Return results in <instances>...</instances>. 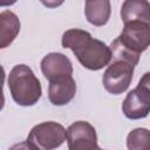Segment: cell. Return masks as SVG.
I'll return each mask as SVG.
<instances>
[{
	"mask_svg": "<svg viewBox=\"0 0 150 150\" xmlns=\"http://www.w3.org/2000/svg\"><path fill=\"white\" fill-rule=\"evenodd\" d=\"M62 47L70 49L79 62L89 70H100L111 62V50L87 30L71 28L63 33Z\"/></svg>",
	"mask_w": 150,
	"mask_h": 150,
	"instance_id": "1",
	"label": "cell"
},
{
	"mask_svg": "<svg viewBox=\"0 0 150 150\" xmlns=\"http://www.w3.org/2000/svg\"><path fill=\"white\" fill-rule=\"evenodd\" d=\"M7 86L14 102L22 107L34 105L42 94L39 79L26 64H16L11 69Z\"/></svg>",
	"mask_w": 150,
	"mask_h": 150,
	"instance_id": "2",
	"label": "cell"
},
{
	"mask_svg": "<svg viewBox=\"0 0 150 150\" xmlns=\"http://www.w3.org/2000/svg\"><path fill=\"white\" fill-rule=\"evenodd\" d=\"M122 111L129 120H141L150 112V71L145 73L137 87L129 91L123 101Z\"/></svg>",
	"mask_w": 150,
	"mask_h": 150,
	"instance_id": "3",
	"label": "cell"
},
{
	"mask_svg": "<svg viewBox=\"0 0 150 150\" xmlns=\"http://www.w3.org/2000/svg\"><path fill=\"white\" fill-rule=\"evenodd\" d=\"M67 139V130L57 122L48 121L36 124L27 136V141L38 150H54Z\"/></svg>",
	"mask_w": 150,
	"mask_h": 150,
	"instance_id": "4",
	"label": "cell"
},
{
	"mask_svg": "<svg viewBox=\"0 0 150 150\" xmlns=\"http://www.w3.org/2000/svg\"><path fill=\"white\" fill-rule=\"evenodd\" d=\"M134 68L135 66L128 62L111 61L102 76L104 89L112 95H118L127 91L132 81Z\"/></svg>",
	"mask_w": 150,
	"mask_h": 150,
	"instance_id": "5",
	"label": "cell"
},
{
	"mask_svg": "<svg viewBox=\"0 0 150 150\" xmlns=\"http://www.w3.org/2000/svg\"><path fill=\"white\" fill-rule=\"evenodd\" d=\"M116 40L130 52L141 55L150 46V25L144 22H129L124 25Z\"/></svg>",
	"mask_w": 150,
	"mask_h": 150,
	"instance_id": "6",
	"label": "cell"
},
{
	"mask_svg": "<svg viewBox=\"0 0 150 150\" xmlns=\"http://www.w3.org/2000/svg\"><path fill=\"white\" fill-rule=\"evenodd\" d=\"M67 143L69 150H96V130L87 121H76L67 129Z\"/></svg>",
	"mask_w": 150,
	"mask_h": 150,
	"instance_id": "7",
	"label": "cell"
},
{
	"mask_svg": "<svg viewBox=\"0 0 150 150\" xmlns=\"http://www.w3.org/2000/svg\"><path fill=\"white\" fill-rule=\"evenodd\" d=\"M41 71L49 82L59 81L73 75L70 60L61 53H49L41 60Z\"/></svg>",
	"mask_w": 150,
	"mask_h": 150,
	"instance_id": "8",
	"label": "cell"
},
{
	"mask_svg": "<svg viewBox=\"0 0 150 150\" xmlns=\"http://www.w3.org/2000/svg\"><path fill=\"white\" fill-rule=\"evenodd\" d=\"M76 94V82L73 76L49 82L48 86V98L54 105L68 104Z\"/></svg>",
	"mask_w": 150,
	"mask_h": 150,
	"instance_id": "9",
	"label": "cell"
},
{
	"mask_svg": "<svg viewBox=\"0 0 150 150\" xmlns=\"http://www.w3.org/2000/svg\"><path fill=\"white\" fill-rule=\"evenodd\" d=\"M123 23L144 22L150 25V2L146 0H127L121 7Z\"/></svg>",
	"mask_w": 150,
	"mask_h": 150,
	"instance_id": "10",
	"label": "cell"
},
{
	"mask_svg": "<svg viewBox=\"0 0 150 150\" xmlns=\"http://www.w3.org/2000/svg\"><path fill=\"white\" fill-rule=\"evenodd\" d=\"M20 32V21L12 11H2L0 14V48L8 47Z\"/></svg>",
	"mask_w": 150,
	"mask_h": 150,
	"instance_id": "11",
	"label": "cell"
},
{
	"mask_svg": "<svg viewBox=\"0 0 150 150\" xmlns=\"http://www.w3.org/2000/svg\"><path fill=\"white\" fill-rule=\"evenodd\" d=\"M86 18L94 26H104L110 18L111 8L108 0H89L84 5Z\"/></svg>",
	"mask_w": 150,
	"mask_h": 150,
	"instance_id": "12",
	"label": "cell"
},
{
	"mask_svg": "<svg viewBox=\"0 0 150 150\" xmlns=\"http://www.w3.org/2000/svg\"><path fill=\"white\" fill-rule=\"evenodd\" d=\"M128 150H150V130L136 128L127 136Z\"/></svg>",
	"mask_w": 150,
	"mask_h": 150,
	"instance_id": "13",
	"label": "cell"
},
{
	"mask_svg": "<svg viewBox=\"0 0 150 150\" xmlns=\"http://www.w3.org/2000/svg\"><path fill=\"white\" fill-rule=\"evenodd\" d=\"M8 150H38V149L34 145H32L28 141H23V142H20V143L14 144Z\"/></svg>",
	"mask_w": 150,
	"mask_h": 150,
	"instance_id": "14",
	"label": "cell"
},
{
	"mask_svg": "<svg viewBox=\"0 0 150 150\" xmlns=\"http://www.w3.org/2000/svg\"><path fill=\"white\" fill-rule=\"evenodd\" d=\"M96 150H102V149H101V148H97V149H96Z\"/></svg>",
	"mask_w": 150,
	"mask_h": 150,
	"instance_id": "15",
	"label": "cell"
}]
</instances>
